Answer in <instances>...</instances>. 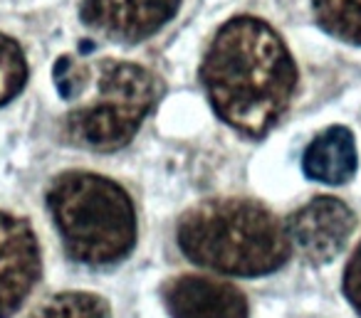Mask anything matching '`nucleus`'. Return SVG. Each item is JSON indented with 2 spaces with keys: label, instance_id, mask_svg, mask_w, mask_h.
Returning <instances> with one entry per match:
<instances>
[{
  "label": "nucleus",
  "instance_id": "nucleus-12",
  "mask_svg": "<svg viewBox=\"0 0 361 318\" xmlns=\"http://www.w3.org/2000/svg\"><path fill=\"white\" fill-rule=\"evenodd\" d=\"M27 82V62L20 45L0 32V106L16 99Z\"/></svg>",
  "mask_w": 361,
  "mask_h": 318
},
{
  "label": "nucleus",
  "instance_id": "nucleus-9",
  "mask_svg": "<svg viewBox=\"0 0 361 318\" xmlns=\"http://www.w3.org/2000/svg\"><path fill=\"white\" fill-rule=\"evenodd\" d=\"M356 163V141L349 129L344 126H331L324 134H319L302 155V168L305 175L317 183L326 185H344L354 178Z\"/></svg>",
  "mask_w": 361,
  "mask_h": 318
},
{
  "label": "nucleus",
  "instance_id": "nucleus-3",
  "mask_svg": "<svg viewBox=\"0 0 361 318\" xmlns=\"http://www.w3.org/2000/svg\"><path fill=\"white\" fill-rule=\"evenodd\" d=\"M47 208L75 262L106 267L134 249V203L121 185L104 175L85 170L57 175L47 190Z\"/></svg>",
  "mask_w": 361,
  "mask_h": 318
},
{
  "label": "nucleus",
  "instance_id": "nucleus-1",
  "mask_svg": "<svg viewBox=\"0 0 361 318\" xmlns=\"http://www.w3.org/2000/svg\"><path fill=\"white\" fill-rule=\"evenodd\" d=\"M201 82L216 114L250 139H262L287 111L297 67L285 42L257 18H233L216 32Z\"/></svg>",
  "mask_w": 361,
  "mask_h": 318
},
{
  "label": "nucleus",
  "instance_id": "nucleus-2",
  "mask_svg": "<svg viewBox=\"0 0 361 318\" xmlns=\"http://www.w3.org/2000/svg\"><path fill=\"white\" fill-rule=\"evenodd\" d=\"M178 247L193 264L231 274H272L290 257V237L275 215L252 200H208L178 222Z\"/></svg>",
  "mask_w": 361,
  "mask_h": 318
},
{
  "label": "nucleus",
  "instance_id": "nucleus-7",
  "mask_svg": "<svg viewBox=\"0 0 361 318\" xmlns=\"http://www.w3.org/2000/svg\"><path fill=\"white\" fill-rule=\"evenodd\" d=\"M180 0H82V23L119 42H141L159 32Z\"/></svg>",
  "mask_w": 361,
  "mask_h": 318
},
{
  "label": "nucleus",
  "instance_id": "nucleus-11",
  "mask_svg": "<svg viewBox=\"0 0 361 318\" xmlns=\"http://www.w3.org/2000/svg\"><path fill=\"white\" fill-rule=\"evenodd\" d=\"M30 318H111V311L97 293L62 291L37 306Z\"/></svg>",
  "mask_w": 361,
  "mask_h": 318
},
{
  "label": "nucleus",
  "instance_id": "nucleus-5",
  "mask_svg": "<svg viewBox=\"0 0 361 318\" xmlns=\"http://www.w3.org/2000/svg\"><path fill=\"white\" fill-rule=\"evenodd\" d=\"M356 227V217L341 200L314 198L290 215L285 229L290 244L312 264L331 262Z\"/></svg>",
  "mask_w": 361,
  "mask_h": 318
},
{
  "label": "nucleus",
  "instance_id": "nucleus-8",
  "mask_svg": "<svg viewBox=\"0 0 361 318\" xmlns=\"http://www.w3.org/2000/svg\"><path fill=\"white\" fill-rule=\"evenodd\" d=\"M164 303L171 318H247V298L240 288L196 274L166 281Z\"/></svg>",
  "mask_w": 361,
  "mask_h": 318
},
{
  "label": "nucleus",
  "instance_id": "nucleus-10",
  "mask_svg": "<svg viewBox=\"0 0 361 318\" xmlns=\"http://www.w3.org/2000/svg\"><path fill=\"white\" fill-rule=\"evenodd\" d=\"M317 20L329 35L361 45V0H312Z\"/></svg>",
  "mask_w": 361,
  "mask_h": 318
},
{
  "label": "nucleus",
  "instance_id": "nucleus-4",
  "mask_svg": "<svg viewBox=\"0 0 361 318\" xmlns=\"http://www.w3.org/2000/svg\"><path fill=\"white\" fill-rule=\"evenodd\" d=\"M161 96V82L131 62L104 60L97 67V99L65 119V136L75 146L99 153L119 151L139 131Z\"/></svg>",
  "mask_w": 361,
  "mask_h": 318
},
{
  "label": "nucleus",
  "instance_id": "nucleus-6",
  "mask_svg": "<svg viewBox=\"0 0 361 318\" xmlns=\"http://www.w3.org/2000/svg\"><path fill=\"white\" fill-rule=\"evenodd\" d=\"M40 279V247L27 220L0 212V318H11Z\"/></svg>",
  "mask_w": 361,
  "mask_h": 318
},
{
  "label": "nucleus",
  "instance_id": "nucleus-14",
  "mask_svg": "<svg viewBox=\"0 0 361 318\" xmlns=\"http://www.w3.org/2000/svg\"><path fill=\"white\" fill-rule=\"evenodd\" d=\"M344 293L349 298V303L356 308V313L361 316V244L356 247L354 257L349 259L344 272Z\"/></svg>",
  "mask_w": 361,
  "mask_h": 318
},
{
  "label": "nucleus",
  "instance_id": "nucleus-13",
  "mask_svg": "<svg viewBox=\"0 0 361 318\" xmlns=\"http://www.w3.org/2000/svg\"><path fill=\"white\" fill-rule=\"evenodd\" d=\"M90 77V72L85 67L75 65L70 57H60L55 65V82H57V89L65 99H72L77 96L82 89H85V82Z\"/></svg>",
  "mask_w": 361,
  "mask_h": 318
}]
</instances>
